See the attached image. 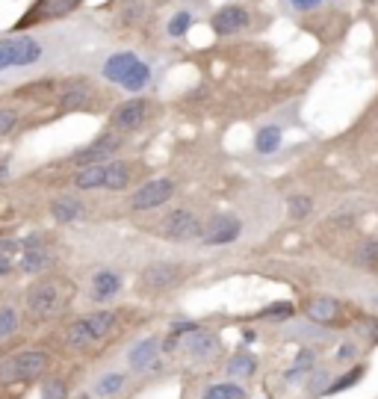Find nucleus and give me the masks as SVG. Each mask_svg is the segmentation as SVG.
I'll return each mask as SVG.
<instances>
[{
  "label": "nucleus",
  "instance_id": "26",
  "mask_svg": "<svg viewBox=\"0 0 378 399\" xmlns=\"http://www.w3.org/2000/svg\"><path fill=\"white\" fill-rule=\"evenodd\" d=\"M124 379L121 372H104L98 382H95V391H98V396H116L121 388H124Z\"/></svg>",
  "mask_w": 378,
  "mask_h": 399
},
{
  "label": "nucleus",
  "instance_id": "35",
  "mask_svg": "<svg viewBox=\"0 0 378 399\" xmlns=\"http://www.w3.org/2000/svg\"><path fill=\"white\" fill-rule=\"evenodd\" d=\"M328 370H317V372H310V393H325L328 391Z\"/></svg>",
  "mask_w": 378,
  "mask_h": 399
},
{
  "label": "nucleus",
  "instance_id": "7",
  "mask_svg": "<svg viewBox=\"0 0 378 399\" xmlns=\"http://www.w3.org/2000/svg\"><path fill=\"white\" fill-rule=\"evenodd\" d=\"M121 148V136H112V133H104L98 136L95 142H89L86 148H80L77 154H74V163L80 166H95V163H109V157L116 154Z\"/></svg>",
  "mask_w": 378,
  "mask_h": 399
},
{
  "label": "nucleus",
  "instance_id": "24",
  "mask_svg": "<svg viewBox=\"0 0 378 399\" xmlns=\"http://www.w3.org/2000/svg\"><path fill=\"white\" fill-rule=\"evenodd\" d=\"M50 266V252L45 246H39V248H27V252H24V260H21V269L24 272H42V269H47Z\"/></svg>",
  "mask_w": 378,
  "mask_h": 399
},
{
  "label": "nucleus",
  "instance_id": "36",
  "mask_svg": "<svg viewBox=\"0 0 378 399\" xmlns=\"http://www.w3.org/2000/svg\"><path fill=\"white\" fill-rule=\"evenodd\" d=\"M313 364H317V358H313V352H310V349H305V352H298V358H296L293 370H298L301 376H305L308 370H313Z\"/></svg>",
  "mask_w": 378,
  "mask_h": 399
},
{
  "label": "nucleus",
  "instance_id": "37",
  "mask_svg": "<svg viewBox=\"0 0 378 399\" xmlns=\"http://www.w3.org/2000/svg\"><path fill=\"white\" fill-rule=\"evenodd\" d=\"M334 358L340 361V364H349V361H355V358H358V349H355V343H340Z\"/></svg>",
  "mask_w": 378,
  "mask_h": 399
},
{
  "label": "nucleus",
  "instance_id": "16",
  "mask_svg": "<svg viewBox=\"0 0 378 399\" xmlns=\"http://www.w3.org/2000/svg\"><path fill=\"white\" fill-rule=\"evenodd\" d=\"M183 349H186V355H192V358H213L219 352V340L213 338L210 331L195 329L192 334H186Z\"/></svg>",
  "mask_w": 378,
  "mask_h": 399
},
{
  "label": "nucleus",
  "instance_id": "31",
  "mask_svg": "<svg viewBox=\"0 0 378 399\" xmlns=\"http://www.w3.org/2000/svg\"><path fill=\"white\" fill-rule=\"evenodd\" d=\"M192 27V15L189 12H178V15H172V21H169V36H186V30Z\"/></svg>",
  "mask_w": 378,
  "mask_h": 399
},
{
  "label": "nucleus",
  "instance_id": "10",
  "mask_svg": "<svg viewBox=\"0 0 378 399\" xmlns=\"http://www.w3.org/2000/svg\"><path fill=\"white\" fill-rule=\"evenodd\" d=\"M160 352H162L160 338H142L139 343H133V346L128 349V367H130L133 372H145V370L157 361Z\"/></svg>",
  "mask_w": 378,
  "mask_h": 399
},
{
  "label": "nucleus",
  "instance_id": "28",
  "mask_svg": "<svg viewBox=\"0 0 378 399\" xmlns=\"http://www.w3.org/2000/svg\"><path fill=\"white\" fill-rule=\"evenodd\" d=\"M204 399H245V391L234 382H222V384H213L204 393Z\"/></svg>",
  "mask_w": 378,
  "mask_h": 399
},
{
  "label": "nucleus",
  "instance_id": "20",
  "mask_svg": "<svg viewBox=\"0 0 378 399\" xmlns=\"http://www.w3.org/2000/svg\"><path fill=\"white\" fill-rule=\"evenodd\" d=\"M86 213V207L77 202V198H71V195H62L56 198L54 204H50V216H54L56 222H74V219H80Z\"/></svg>",
  "mask_w": 378,
  "mask_h": 399
},
{
  "label": "nucleus",
  "instance_id": "6",
  "mask_svg": "<svg viewBox=\"0 0 378 399\" xmlns=\"http://www.w3.org/2000/svg\"><path fill=\"white\" fill-rule=\"evenodd\" d=\"M172 195H174V181L154 178V181L142 183L139 190L130 195V210H154L160 204H166Z\"/></svg>",
  "mask_w": 378,
  "mask_h": 399
},
{
  "label": "nucleus",
  "instance_id": "15",
  "mask_svg": "<svg viewBox=\"0 0 378 399\" xmlns=\"http://www.w3.org/2000/svg\"><path fill=\"white\" fill-rule=\"evenodd\" d=\"M139 57L136 54H116V57H109L107 62H104V77L107 80H112V83H119V86H124V80L130 77V71L139 66Z\"/></svg>",
  "mask_w": 378,
  "mask_h": 399
},
{
  "label": "nucleus",
  "instance_id": "18",
  "mask_svg": "<svg viewBox=\"0 0 378 399\" xmlns=\"http://www.w3.org/2000/svg\"><path fill=\"white\" fill-rule=\"evenodd\" d=\"M42 59V45L30 39V36H18L12 39V66H33Z\"/></svg>",
  "mask_w": 378,
  "mask_h": 399
},
{
  "label": "nucleus",
  "instance_id": "27",
  "mask_svg": "<svg viewBox=\"0 0 378 399\" xmlns=\"http://www.w3.org/2000/svg\"><path fill=\"white\" fill-rule=\"evenodd\" d=\"M363 372H367V367H351L349 372H343V376H337V382L328 384V391L325 393H340V391H349V388H355V384L363 379Z\"/></svg>",
  "mask_w": 378,
  "mask_h": 399
},
{
  "label": "nucleus",
  "instance_id": "17",
  "mask_svg": "<svg viewBox=\"0 0 378 399\" xmlns=\"http://www.w3.org/2000/svg\"><path fill=\"white\" fill-rule=\"evenodd\" d=\"M80 0H39V6H36L27 18H21L18 27H30L33 18H59V15H68V12L77 6Z\"/></svg>",
  "mask_w": 378,
  "mask_h": 399
},
{
  "label": "nucleus",
  "instance_id": "13",
  "mask_svg": "<svg viewBox=\"0 0 378 399\" xmlns=\"http://www.w3.org/2000/svg\"><path fill=\"white\" fill-rule=\"evenodd\" d=\"M89 92H92L89 80H83V77L66 80L59 86V110H80L89 101Z\"/></svg>",
  "mask_w": 378,
  "mask_h": 399
},
{
  "label": "nucleus",
  "instance_id": "5",
  "mask_svg": "<svg viewBox=\"0 0 378 399\" xmlns=\"http://www.w3.org/2000/svg\"><path fill=\"white\" fill-rule=\"evenodd\" d=\"M239 234H243V222L234 213H216L204 222V228H201V243L204 246H231L239 240Z\"/></svg>",
  "mask_w": 378,
  "mask_h": 399
},
{
  "label": "nucleus",
  "instance_id": "4",
  "mask_svg": "<svg viewBox=\"0 0 378 399\" xmlns=\"http://www.w3.org/2000/svg\"><path fill=\"white\" fill-rule=\"evenodd\" d=\"M201 222L192 210H172V213L160 222V234L172 243H189V240H201Z\"/></svg>",
  "mask_w": 378,
  "mask_h": 399
},
{
  "label": "nucleus",
  "instance_id": "32",
  "mask_svg": "<svg viewBox=\"0 0 378 399\" xmlns=\"http://www.w3.org/2000/svg\"><path fill=\"white\" fill-rule=\"evenodd\" d=\"M289 314H293V305H289V302H275V305L263 308L257 317H263V319H284V317H289Z\"/></svg>",
  "mask_w": 378,
  "mask_h": 399
},
{
  "label": "nucleus",
  "instance_id": "22",
  "mask_svg": "<svg viewBox=\"0 0 378 399\" xmlns=\"http://www.w3.org/2000/svg\"><path fill=\"white\" fill-rule=\"evenodd\" d=\"M255 370H257V358L251 355V352L231 355V358H228V364H225V372H228L231 379H248Z\"/></svg>",
  "mask_w": 378,
  "mask_h": 399
},
{
  "label": "nucleus",
  "instance_id": "39",
  "mask_svg": "<svg viewBox=\"0 0 378 399\" xmlns=\"http://www.w3.org/2000/svg\"><path fill=\"white\" fill-rule=\"evenodd\" d=\"M289 3H293L296 9H317L322 0H289Z\"/></svg>",
  "mask_w": 378,
  "mask_h": 399
},
{
  "label": "nucleus",
  "instance_id": "11",
  "mask_svg": "<svg viewBox=\"0 0 378 399\" xmlns=\"http://www.w3.org/2000/svg\"><path fill=\"white\" fill-rule=\"evenodd\" d=\"M248 9H243V6H225V9H219L216 15H213V30L216 33H222V36H234V33H239V30H245L248 27Z\"/></svg>",
  "mask_w": 378,
  "mask_h": 399
},
{
  "label": "nucleus",
  "instance_id": "41",
  "mask_svg": "<svg viewBox=\"0 0 378 399\" xmlns=\"http://www.w3.org/2000/svg\"><path fill=\"white\" fill-rule=\"evenodd\" d=\"M372 305H378V299H372Z\"/></svg>",
  "mask_w": 378,
  "mask_h": 399
},
{
  "label": "nucleus",
  "instance_id": "12",
  "mask_svg": "<svg viewBox=\"0 0 378 399\" xmlns=\"http://www.w3.org/2000/svg\"><path fill=\"white\" fill-rule=\"evenodd\" d=\"M121 290V276L112 269H98L92 281H89V296L95 302H109V299H116Z\"/></svg>",
  "mask_w": 378,
  "mask_h": 399
},
{
  "label": "nucleus",
  "instance_id": "1",
  "mask_svg": "<svg viewBox=\"0 0 378 399\" xmlns=\"http://www.w3.org/2000/svg\"><path fill=\"white\" fill-rule=\"evenodd\" d=\"M116 326H119V317L112 314V310H92V314H86V317L71 322L68 331H66V338H68V346L86 349L92 343L107 340L109 334L116 331Z\"/></svg>",
  "mask_w": 378,
  "mask_h": 399
},
{
  "label": "nucleus",
  "instance_id": "14",
  "mask_svg": "<svg viewBox=\"0 0 378 399\" xmlns=\"http://www.w3.org/2000/svg\"><path fill=\"white\" fill-rule=\"evenodd\" d=\"M305 314L313 322H319V326H334V322H340V317H343V305L331 296H319L305 308Z\"/></svg>",
  "mask_w": 378,
  "mask_h": 399
},
{
  "label": "nucleus",
  "instance_id": "40",
  "mask_svg": "<svg viewBox=\"0 0 378 399\" xmlns=\"http://www.w3.org/2000/svg\"><path fill=\"white\" fill-rule=\"evenodd\" d=\"M9 272H12V257L0 255V276H9Z\"/></svg>",
  "mask_w": 378,
  "mask_h": 399
},
{
  "label": "nucleus",
  "instance_id": "3",
  "mask_svg": "<svg viewBox=\"0 0 378 399\" xmlns=\"http://www.w3.org/2000/svg\"><path fill=\"white\" fill-rule=\"evenodd\" d=\"M62 310V290L56 281H36L27 290V314L33 319H54Z\"/></svg>",
  "mask_w": 378,
  "mask_h": 399
},
{
  "label": "nucleus",
  "instance_id": "38",
  "mask_svg": "<svg viewBox=\"0 0 378 399\" xmlns=\"http://www.w3.org/2000/svg\"><path fill=\"white\" fill-rule=\"evenodd\" d=\"M12 66V39H3L0 42V71Z\"/></svg>",
  "mask_w": 378,
  "mask_h": 399
},
{
  "label": "nucleus",
  "instance_id": "9",
  "mask_svg": "<svg viewBox=\"0 0 378 399\" xmlns=\"http://www.w3.org/2000/svg\"><path fill=\"white\" fill-rule=\"evenodd\" d=\"M181 278V266L172 264V260H160V264H151L142 269L139 281L148 287V290H169L172 284H178Z\"/></svg>",
  "mask_w": 378,
  "mask_h": 399
},
{
  "label": "nucleus",
  "instance_id": "34",
  "mask_svg": "<svg viewBox=\"0 0 378 399\" xmlns=\"http://www.w3.org/2000/svg\"><path fill=\"white\" fill-rule=\"evenodd\" d=\"M39 399H66V384L59 379H47L42 384V396Z\"/></svg>",
  "mask_w": 378,
  "mask_h": 399
},
{
  "label": "nucleus",
  "instance_id": "23",
  "mask_svg": "<svg viewBox=\"0 0 378 399\" xmlns=\"http://www.w3.org/2000/svg\"><path fill=\"white\" fill-rule=\"evenodd\" d=\"M281 148V128H260L255 136V151L257 154H275Z\"/></svg>",
  "mask_w": 378,
  "mask_h": 399
},
{
  "label": "nucleus",
  "instance_id": "21",
  "mask_svg": "<svg viewBox=\"0 0 378 399\" xmlns=\"http://www.w3.org/2000/svg\"><path fill=\"white\" fill-rule=\"evenodd\" d=\"M74 186L77 190H104V163L80 166V172L74 174Z\"/></svg>",
  "mask_w": 378,
  "mask_h": 399
},
{
  "label": "nucleus",
  "instance_id": "19",
  "mask_svg": "<svg viewBox=\"0 0 378 399\" xmlns=\"http://www.w3.org/2000/svg\"><path fill=\"white\" fill-rule=\"evenodd\" d=\"M128 183H130V163H124V160H109V163H104V190L121 193Z\"/></svg>",
  "mask_w": 378,
  "mask_h": 399
},
{
  "label": "nucleus",
  "instance_id": "2",
  "mask_svg": "<svg viewBox=\"0 0 378 399\" xmlns=\"http://www.w3.org/2000/svg\"><path fill=\"white\" fill-rule=\"evenodd\" d=\"M50 358L42 349H24L0 361V382H33L47 370Z\"/></svg>",
  "mask_w": 378,
  "mask_h": 399
},
{
  "label": "nucleus",
  "instance_id": "33",
  "mask_svg": "<svg viewBox=\"0 0 378 399\" xmlns=\"http://www.w3.org/2000/svg\"><path fill=\"white\" fill-rule=\"evenodd\" d=\"M15 124H18V110L0 107V136L12 133V130H15Z\"/></svg>",
  "mask_w": 378,
  "mask_h": 399
},
{
  "label": "nucleus",
  "instance_id": "30",
  "mask_svg": "<svg viewBox=\"0 0 378 399\" xmlns=\"http://www.w3.org/2000/svg\"><path fill=\"white\" fill-rule=\"evenodd\" d=\"M148 80H151V68L145 66V62H139V66L130 71V77L124 80V89H128V92H139Z\"/></svg>",
  "mask_w": 378,
  "mask_h": 399
},
{
  "label": "nucleus",
  "instance_id": "29",
  "mask_svg": "<svg viewBox=\"0 0 378 399\" xmlns=\"http://www.w3.org/2000/svg\"><path fill=\"white\" fill-rule=\"evenodd\" d=\"M287 213H289V219H308L313 213V202L308 195H293L287 202Z\"/></svg>",
  "mask_w": 378,
  "mask_h": 399
},
{
  "label": "nucleus",
  "instance_id": "25",
  "mask_svg": "<svg viewBox=\"0 0 378 399\" xmlns=\"http://www.w3.org/2000/svg\"><path fill=\"white\" fill-rule=\"evenodd\" d=\"M18 322H21V317H18L15 305H0V340L12 338V334L18 331Z\"/></svg>",
  "mask_w": 378,
  "mask_h": 399
},
{
  "label": "nucleus",
  "instance_id": "8",
  "mask_svg": "<svg viewBox=\"0 0 378 399\" xmlns=\"http://www.w3.org/2000/svg\"><path fill=\"white\" fill-rule=\"evenodd\" d=\"M148 119H151V104L145 98H130V101L119 104L116 113H112V124H116L119 130H136V128H142Z\"/></svg>",
  "mask_w": 378,
  "mask_h": 399
}]
</instances>
